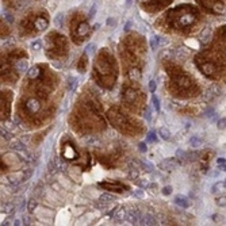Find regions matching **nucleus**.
Returning a JSON list of instances; mask_svg holds the SVG:
<instances>
[{
    "instance_id": "nucleus-40",
    "label": "nucleus",
    "mask_w": 226,
    "mask_h": 226,
    "mask_svg": "<svg viewBox=\"0 0 226 226\" xmlns=\"http://www.w3.org/2000/svg\"><path fill=\"white\" fill-rule=\"evenodd\" d=\"M75 85H76V80L73 79V77H69V89H73L75 88Z\"/></svg>"
},
{
    "instance_id": "nucleus-21",
    "label": "nucleus",
    "mask_w": 226,
    "mask_h": 226,
    "mask_svg": "<svg viewBox=\"0 0 226 226\" xmlns=\"http://www.w3.org/2000/svg\"><path fill=\"white\" fill-rule=\"evenodd\" d=\"M37 206H38V203L35 202V199H30V201L27 202V211L28 213H34V210L37 208Z\"/></svg>"
},
{
    "instance_id": "nucleus-2",
    "label": "nucleus",
    "mask_w": 226,
    "mask_h": 226,
    "mask_svg": "<svg viewBox=\"0 0 226 226\" xmlns=\"http://www.w3.org/2000/svg\"><path fill=\"white\" fill-rule=\"evenodd\" d=\"M26 108L34 114V112H37L39 108H41V104H39V102L37 99H33V98H31V99H28L27 103H26Z\"/></svg>"
},
{
    "instance_id": "nucleus-38",
    "label": "nucleus",
    "mask_w": 226,
    "mask_h": 226,
    "mask_svg": "<svg viewBox=\"0 0 226 226\" xmlns=\"http://www.w3.org/2000/svg\"><path fill=\"white\" fill-rule=\"evenodd\" d=\"M138 150H140V152H142V153L146 152V150H148L146 144H144V142H140V144H138Z\"/></svg>"
},
{
    "instance_id": "nucleus-19",
    "label": "nucleus",
    "mask_w": 226,
    "mask_h": 226,
    "mask_svg": "<svg viewBox=\"0 0 226 226\" xmlns=\"http://www.w3.org/2000/svg\"><path fill=\"white\" fill-rule=\"evenodd\" d=\"M14 208L15 207H14L12 203H4V204H2V213H5V214L12 213Z\"/></svg>"
},
{
    "instance_id": "nucleus-44",
    "label": "nucleus",
    "mask_w": 226,
    "mask_h": 226,
    "mask_svg": "<svg viewBox=\"0 0 226 226\" xmlns=\"http://www.w3.org/2000/svg\"><path fill=\"white\" fill-rule=\"evenodd\" d=\"M226 163V160H225V158H218V160H217V164H218V165H224Z\"/></svg>"
},
{
    "instance_id": "nucleus-9",
    "label": "nucleus",
    "mask_w": 226,
    "mask_h": 226,
    "mask_svg": "<svg viewBox=\"0 0 226 226\" xmlns=\"http://www.w3.org/2000/svg\"><path fill=\"white\" fill-rule=\"evenodd\" d=\"M210 37H211V28L210 27H206L201 34V41L202 43H207L210 41Z\"/></svg>"
},
{
    "instance_id": "nucleus-23",
    "label": "nucleus",
    "mask_w": 226,
    "mask_h": 226,
    "mask_svg": "<svg viewBox=\"0 0 226 226\" xmlns=\"http://www.w3.org/2000/svg\"><path fill=\"white\" fill-rule=\"evenodd\" d=\"M152 103H153V107H155L156 111H157V112L160 111V100H158L157 95H155V94L152 95Z\"/></svg>"
},
{
    "instance_id": "nucleus-13",
    "label": "nucleus",
    "mask_w": 226,
    "mask_h": 226,
    "mask_svg": "<svg viewBox=\"0 0 226 226\" xmlns=\"http://www.w3.org/2000/svg\"><path fill=\"white\" fill-rule=\"evenodd\" d=\"M226 188V185H225V183H215L211 187V194H218V192H221V191H224Z\"/></svg>"
},
{
    "instance_id": "nucleus-30",
    "label": "nucleus",
    "mask_w": 226,
    "mask_h": 226,
    "mask_svg": "<svg viewBox=\"0 0 226 226\" xmlns=\"http://www.w3.org/2000/svg\"><path fill=\"white\" fill-rule=\"evenodd\" d=\"M215 202L219 207H226V196H219L215 199Z\"/></svg>"
},
{
    "instance_id": "nucleus-11",
    "label": "nucleus",
    "mask_w": 226,
    "mask_h": 226,
    "mask_svg": "<svg viewBox=\"0 0 226 226\" xmlns=\"http://www.w3.org/2000/svg\"><path fill=\"white\" fill-rule=\"evenodd\" d=\"M129 178L133 179V180H135L138 178V168L135 165H129Z\"/></svg>"
},
{
    "instance_id": "nucleus-10",
    "label": "nucleus",
    "mask_w": 226,
    "mask_h": 226,
    "mask_svg": "<svg viewBox=\"0 0 226 226\" xmlns=\"http://www.w3.org/2000/svg\"><path fill=\"white\" fill-rule=\"evenodd\" d=\"M115 201V196L111 195V194H103V195L99 196V202L100 203H111V202Z\"/></svg>"
},
{
    "instance_id": "nucleus-33",
    "label": "nucleus",
    "mask_w": 226,
    "mask_h": 226,
    "mask_svg": "<svg viewBox=\"0 0 226 226\" xmlns=\"http://www.w3.org/2000/svg\"><path fill=\"white\" fill-rule=\"evenodd\" d=\"M41 46H42L41 41H38V39L31 43V49H33V50H41Z\"/></svg>"
},
{
    "instance_id": "nucleus-31",
    "label": "nucleus",
    "mask_w": 226,
    "mask_h": 226,
    "mask_svg": "<svg viewBox=\"0 0 226 226\" xmlns=\"http://www.w3.org/2000/svg\"><path fill=\"white\" fill-rule=\"evenodd\" d=\"M39 73V69L38 68H31L30 72H28V77H31V79H34V77H37Z\"/></svg>"
},
{
    "instance_id": "nucleus-48",
    "label": "nucleus",
    "mask_w": 226,
    "mask_h": 226,
    "mask_svg": "<svg viewBox=\"0 0 226 226\" xmlns=\"http://www.w3.org/2000/svg\"><path fill=\"white\" fill-rule=\"evenodd\" d=\"M215 8H217V10H219V11H224V8H222V5H221V4H217V5H215Z\"/></svg>"
},
{
    "instance_id": "nucleus-24",
    "label": "nucleus",
    "mask_w": 226,
    "mask_h": 226,
    "mask_svg": "<svg viewBox=\"0 0 226 226\" xmlns=\"http://www.w3.org/2000/svg\"><path fill=\"white\" fill-rule=\"evenodd\" d=\"M46 25H48V22L45 21V19H37L35 21V26L38 30H43V28H46Z\"/></svg>"
},
{
    "instance_id": "nucleus-41",
    "label": "nucleus",
    "mask_w": 226,
    "mask_h": 226,
    "mask_svg": "<svg viewBox=\"0 0 226 226\" xmlns=\"http://www.w3.org/2000/svg\"><path fill=\"white\" fill-rule=\"evenodd\" d=\"M138 185H140L141 188H145V187H148V185H149V183H148V180H140L138 181Z\"/></svg>"
},
{
    "instance_id": "nucleus-20",
    "label": "nucleus",
    "mask_w": 226,
    "mask_h": 226,
    "mask_svg": "<svg viewBox=\"0 0 226 226\" xmlns=\"http://www.w3.org/2000/svg\"><path fill=\"white\" fill-rule=\"evenodd\" d=\"M148 142H157V133L155 131V130H150L149 133H148Z\"/></svg>"
},
{
    "instance_id": "nucleus-28",
    "label": "nucleus",
    "mask_w": 226,
    "mask_h": 226,
    "mask_svg": "<svg viewBox=\"0 0 226 226\" xmlns=\"http://www.w3.org/2000/svg\"><path fill=\"white\" fill-rule=\"evenodd\" d=\"M178 81H179L178 84H179V85H181V87H188V85H190V80H188L187 77H183V76L179 77Z\"/></svg>"
},
{
    "instance_id": "nucleus-45",
    "label": "nucleus",
    "mask_w": 226,
    "mask_h": 226,
    "mask_svg": "<svg viewBox=\"0 0 226 226\" xmlns=\"http://www.w3.org/2000/svg\"><path fill=\"white\" fill-rule=\"evenodd\" d=\"M130 27H131V22H127V23H126V26H125V31H129V30H130Z\"/></svg>"
},
{
    "instance_id": "nucleus-29",
    "label": "nucleus",
    "mask_w": 226,
    "mask_h": 226,
    "mask_svg": "<svg viewBox=\"0 0 226 226\" xmlns=\"http://www.w3.org/2000/svg\"><path fill=\"white\" fill-rule=\"evenodd\" d=\"M95 49H96L95 43H89V45H87V48H85V54H94V53H95Z\"/></svg>"
},
{
    "instance_id": "nucleus-17",
    "label": "nucleus",
    "mask_w": 226,
    "mask_h": 226,
    "mask_svg": "<svg viewBox=\"0 0 226 226\" xmlns=\"http://www.w3.org/2000/svg\"><path fill=\"white\" fill-rule=\"evenodd\" d=\"M126 211H125V208L122 207V208H118V213H115L114 214V217H115V219H117V221H122V219H125L126 218Z\"/></svg>"
},
{
    "instance_id": "nucleus-14",
    "label": "nucleus",
    "mask_w": 226,
    "mask_h": 226,
    "mask_svg": "<svg viewBox=\"0 0 226 226\" xmlns=\"http://www.w3.org/2000/svg\"><path fill=\"white\" fill-rule=\"evenodd\" d=\"M62 25H64V14L60 12V14H57V15L54 16V26L58 27V28H61Z\"/></svg>"
},
{
    "instance_id": "nucleus-50",
    "label": "nucleus",
    "mask_w": 226,
    "mask_h": 226,
    "mask_svg": "<svg viewBox=\"0 0 226 226\" xmlns=\"http://www.w3.org/2000/svg\"><path fill=\"white\" fill-rule=\"evenodd\" d=\"M224 183H225V185H226V179H225V181H224Z\"/></svg>"
},
{
    "instance_id": "nucleus-43",
    "label": "nucleus",
    "mask_w": 226,
    "mask_h": 226,
    "mask_svg": "<svg viewBox=\"0 0 226 226\" xmlns=\"http://www.w3.org/2000/svg\"><path fill=\"white\" fill-rule=\"evenodd\" d=\"M107 25H108V26H115L114 18H108V19H107Z\"/></svg>"
},
{
    "instance_id": "nucleus-1",
    "label": "nucleus",
    "mask_w": 226,
    "mask_h": 226,
    "mask_svg": "<svg viewBox=\"0 0 226 226\" xmlns=\"http://www.w3.org/2000/svg\"><path fill=\"white\" fill-rule=\"evenodd\" d=\"M219 95H221V89H219L218 87L213 85V87H210V88L206 91V99L213 100V99H215L217 96H219Z\"/></svg>"
},
{
    "instance_id": "nucleus-6",
    "label": "nucleus",
    "mask_w": 226,
    "mask_h": 226,
    "mask_svg": "<svg viewBox=\"0 0 226 226\" xmlns=\"http://www.w3.org/2000/svg\"><path fill=\"white\" fill-rule=\"evenodd\" d=\"M175 202L176 204L179 206V207H181V208H187V207H190V202H188V199L187 198H184V196H181V195H178L175 198Z\"/></svg>"
},
{
    "instance_id": "nucleus-3",
    "label": "nucleus",
    "mask_w": 226,
    "mask_h": 226,
    "mask_svg": "<svg viewBox=\"0 0 226 226\" xmlns=\"http://www.w3.org/2000/svg\"><path fill=\"white\" fill-rule=\"evenodd\" d=\"M140 218H141V215H140V213H137V211L131 210V211H129V213L126 214V219L133 225L138 224V222H140Z\"/></svg>"
},
{
    "instance_id": "nucleus-25",
    "label": "nucleus",
    "mask_w": 226,
    "mask_h": 226,
    "mask_svg": "<svg viewBox=\"0 0 226 226\" xmlns=\"http://www.w3.org/2000/svg\"><path fill=\"white\" fill-rule=\"evenodd\" d=\"M96 11H98V3H94V4L91 5V10H89L88 12V18L92 19L95 15H96Z\"/></svg>"
},
{
    "instance_id": "nucleus-32",
    "label": "nucleus",
    "mask_w": 226,
    "mask_h": 226,
    "mask_svg": "<svg viewBox=\"0 0 226 226\" xmlns=\"http://www.w3.org/2000/svg\"><path fill=\"white\" fill-rule=\"evenodd\" d=\"M141 165H142V167L148 171V172H152V171H153V165H152V164H149L148 161L142 160V161H141Z\"/></svg>"
},
{
    "instance_id": "nucleus-12",
    "label": "nucleus",
    "mask_w": 226,
    "mask_h": 226,
    "mask_svg": "<svg viewBox=\"0 0 226 226\" xmlns=\"http://www.w3.org/2000/svg\"><path fill=\"white\" fill-rule=\"evenodd\" d=\"M129 77L133 80V81H140V79H141V72L138 71V69H131V71L129 72Z\"/></svg>"
},
{
    "instance_id": "nucleus-5",
    "label": "nucleus",
    "mask_w": 226,
    "mask_h": 226,
    "mask_svg": "<svg viewBox=\"0 0 226 226\" xmlns=\"http://www.w3.org/2000/svg\"><path fill=\"white\" fill-rule=\"evenodd\" d=\"M158 167L161 168V169H167V171H172L173 168L176 167V163L172 160V158H168V160H164L161 161L160 164H158Z\"/></svg>"
},
{
    "instance_id": "nucleus-34",
    "label": "nucleus",
    "mask_w": 226,
    "mask_h": 226,
    "mask_svg": "<svg viewBox=\"0 0 226 226\" xmlns=\"http://www.w3.org/2000/svg\"><path fill=\"white\" fill-rule=\"evenodd\" d=\"M161 194H163V195H171V194H172V187H171V185H167V187H164L163 190H161Z\"/></svg>"
},
{
    "instance_id": "nucleus-49",
    "label": "nucleus",
    "mask_w": 226,
    "mask_h": 226,
    "mask_svg": "<svg viewBox=\"0 0 226 226\" xmlns=\"http://www.w3.org/2000/svg\"><path fill=\"white\" fill-rule=\"evenodd\" d=\"M131 3H133V0H126V5H127V7H130V5H131Z\"/></svg>"
},
{
    "instance_id": "nucleus-22",
    "label": "nucleus",
    "mask_w": 226,
    "mask_h": 226,
    "mask_svg": "<svg viewBox=\"0 0 226 226\" xmlns=\"http://www.w3.org/2000/svg\"><path fill=\"white\" fill-rule=\"evenodd\" d=\"M88 31H89V26L87 25V23H81V25L79 26V34L80 35H85Z\"/></svg>"
},
{
    "instance_id": "nucleus-15",
    "label": "nucleus",
    "mask_w": 226,
    "mask_h": 226,
    "mask_svg": "<svg viewBox=\"0 0 226 226\" xmlns=\"http://www.w3.org/2000/svg\"><path fill=\"white\" fill-rule=\"evenodd\" d=\"M158 135H160V137L163 138V140L168 141V140L171 138V131L167 129V127H161V129L158 130Z\"/></svg>"
},
{
    "instance_id": "nucleus-7",
    "label": "nucleus",
    "mask_w": 226,
    "mask_h": 226,
    "mask_svg": "<svg viewBox=\"0 0 226 226\" xmlns=\"http://www.w3.org/2000/svg\"><path fill=\"white\" fill-rule=\"evenodd\" d=\"M15 68L19 73H26V72L28 71V64L26 60H21V61H18L15 64Z\"/></svg>"
},
{
    "instance_id": "nucleus-4",
    "label": "nucleus",
    "mask_w": 226,
    "mask_h": 226,
    "mask_svg": "<svg viewBox=\"0 0 226 226\" xmlns=\"http://www.w3.org/2000/svg\"><path fill=\"white\" fill-rule=\"evenodd\" d=\"M140 222L141 225H157V219L155 217L149 215V214H144L140 218Z\"/></svg>"
},
{
    "instance_id": "nucleus-47",
    "label": "nucleus",
    "mask_w": 226,
    "mask_h": 226,
    "mask_svg": "<svg viewBox=\"0 0 226 226\" xmlns=\"http://www.w3.org/2000/svg\"><path fill=\"white\" fill-rule=\"evenodd\" d=\"M14 225H15V226H19V225H22V224H21V221H19V219H15V221H14Z\"/></svg>"
},
{
    "instance_id": "nucleus-18",
    "label": "nucleus",
    "mask_w": 226,
    "mask_h": 226,
    "mask_svg": "<svg viewBox=\"0 0 226 226\" xmlns=\"http://www.w3.org/2000/svg\"><path fill=\"white\" fill-rule=\"evenodd\" d=\"M190 144L192 145L194 148H198L202 145V138L198 137V135H192V137L190 138Z\"/></svg>"
},
{
    "instance_id": "nucleus-26",
    "label": "nucleus",
    "mask_w": 226,
    "mask_h": 226,
    "mask_svg": "<svg viewBox=\"0 0 226 226\" xmlns=\"http://www.w3.org/2000/svg\"><path fill=\"white\" fill-rule=\"evenodd\" d=\"M31 175H33V169H31V168H28V169H26L25 172H23V176H22V181H26V180H28V179L31 178Z\"/></svg>"
},
{
    "instance_id": "nucleus-27",
    "label": "nucleus",
    "mask_w": 226,
    "mask_h": 226,
    "mask_svg": "<svg viewBox=\"0 0 226 226\" xmlns=\"http://www.w3.org/2000/svg\"><path fill=\"white\" fill-rule=\"evenodd\" d=\"M217 127L219 130H225L226 129V118H219L218 122H217Z\"/></svg>"
},
{
    "instance_id": "nucleus-36",
    "label": "nucleus",
    "mask_w": 226,
    "mask_h": 226,
    "mask_svg": "<svg viewBox=\"0 0 226 226\" xmlns=\"http://www.w3.org/2000/svg\"><path fill=\"white\" fill-rule=\"evenodd\" d=\"M0 134H2V137L4 138V140H7V141H8V140H11V134H10V133H8L5 129H2Z\"/></svg>"
},
{
    "instance_id": "nucleus-39",
    "label": "nucleus",
    "mask_w": 226,
    "mask_h": 226,
    "mask_svg": "<svg viewBox=\"0 0 226 226\" xmlns=\"http://www.w3.org/2000/svg\"><path fill=\"white\" fill-rule=\"evenodd\" d=\"M134 195H135V196H138V198H144L145 194H144V191L141 190V188H138V190H135V191H134Z\"/></svg>"
},
{
    "instance_id": "nucleus-16",
    "label": "nucleus",
    "mask_w": 226,
    "mask_h": 226,
    "mask_svg": "<svg viewBox=\"0 0 226 226\" xmlns=\"http://www.w3.org/2000/svg\"><path fill=\"white\" fill-rule=\"evenodd\" d=\"M11 146H12V149H14V150H18V152H23V150L26 149L25 144L21 142V141H18V140L14 141V142L11 144Z\"/></svg>"
},
{
    "instance_id": "nucleus-37",
    "label": "nucleus",
    "mask_w": 226,
    "mask_h": 226,
    "mask_svg": "<svg viewBox=\"0 0 226 226\" xmlns=\"http://www.w3.org/2000/svg\"><path fill=\"white\" fill-rule=\"evenodd\" d=\"M178 54H179L180 57H187V56H188V49H183V48L179 49V50H178Z\"/></svg>"
},
{
    "instance_id": "nucleus-8",
    "label": "nucleus",
    "mask_w": 226,
    "mask_h": 226,
    "mask_svg": "<svg viewBox=\"0 0 226 226\" xmlns=\"http://www.w3.org/2000/svg\"><path fill=\"white\" fill-rule=\"evenodd\" d=\"M160 42H161V39H160V37L158 35H152L150 37V49L152 50H157L158 48H160Z\"/></svg>"
},
{
    "instance_id": "nucleus-46",
    "label": "nucleus",
    "mask_w": 226,
    "mask_h": 226,
    "mask_svg": "<svg viewBox=\"0 0 226 226\" xmlns=\"http://www.w3.org/2000/svg\"><path fill=\"white\" fill-rule=\"evenodd\" d=\"M4 15H5V16H7V18H5V19H7V21H8V22H12V21H14V19H12V18H11V16H10V15H8V14H7V12H4Z\"/></svg>"
},
{
    "instance_id": "nucleus-35",
    "label": "nucleus",
    "mask_w": 226,
    "mask_h": 226,
    "mask_svg": "<svg viewBox=\"0 0 226 226\" xmlns=\"http://www.w3.org/2000/svg\"><path fill=\"white\" fill-rule=\"evenodd\" d=\"M156 88H157V84H156V81H155V80H150V81H149V91L152 92V94H155Z\"/></svg>"
},
{
    "instance_id": "nucleus-42",
    "label": "nucleus",
    "mask_w": 226,
    "mask_h": 226,
    "mask_svg": "<svg viewBox=\"0 0 226 226\" xmlns=\"http://www.w3.org/2000/svg\"><path fill=\"white\" fill-rule=\"evenodd\" d=\"M144 117H145V119H146V121H150V119H152V117H150V112H149V110H146V111H145Z\"/></svg>"
}]
</instances>
